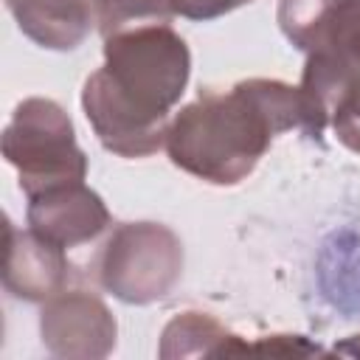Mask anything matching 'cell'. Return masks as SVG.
Masks as SVG:
<instances>
[{
  "instance_id": "1",
  "label": "cell",
  "mask_w": 360,
  "mask_h": 360,
  "mask_svg": "<svg viewBox=\"0 0 360 360\" xmlns=\"http://www.w3.org/2000/svg\"><path fill=\"white\" fill-rule=\"evenodd\" d=\"M188 76L191 51L172 25L104 37V65L82 87V110L98 143L127 160L160 152Z\"/></svg>"
},
{
  "instance_id": "2",
  "label": "cell",
  "mask_w": 360,
  "mask_h": 360,
  "mask_svg": "<svg viewBox=\"0 0 360 360\" xmlns=\"http://www.w3.org/2000/svg\"><path fill=\"white\" fill-rule=\"evenodd\" d=\"M304 129L298 87L278 79H242L231 90H200L174 112L166 155L186 174L211 186L242 183L276 135Z\"/></svg>"
},
{
  "instance_id": "3",
  "label": "cell",
  "mask_w": 360,
  "mask_h": 360,
  "mask_svg": "<svg viewBox=\"0 0 360 360\" xmlns=\"http://www.w3.org/2000/svg\"><path fill=\"white\" fill-rule=\"evenodd\" d=\"M3 158L17 169L25 197L87 177V155L76 143L70 115L53 98L42 96H31L14 107L3 129Z\"/></svg>"
},
{
  "instance_id": "4",
  "label": "cell",
  "mask_w": 360,
  "mask_h": 360,
  "mask_svg": "<svg viewBox=\"0 0 360 360\" xmlns=\"http://www.w3.org/2000/svg\"><path fill=\"white\" fill-rule=\"evenodd\" d=\"M183 242L163 222H121L107 236L96 270L101 287L124 304L163 301L183 276Z\"/></svg>"
},
{
  "instance_id": "5",
  "label": "cell",
  "mask_w": 360,
  "mask_h": 360,
  "mask_svg": "<svg viewBox=\"0 0 360 360\" xmlns=\"http://www.w3.org/2000/svg\"><path fill=\"white\" fill-rule=\"evenodd\" d=\"M298 93L304 132L321 141L329 127L346 149L360 155V62L332 53H309Z\"/></svg>"
},
{
  "instance_id": "6",
  "label": "cell",
  "mask_w": 360,
  "mask_h": 360,
  "mask_svg": "<svg viewBox=\"0 0 360 360\" xmlns=\"http://www.w3.org/2000/svg\"><path fill=\"white\" fill-rule=\"evenodd\" d=\"M42 346L65 360H101L112 354L118 323L110 307L90 290H62L39 312Z\"/></svg>"
},
{
  "instance_id": "7",
  "label": "cell",
  "mask_w": 360,
  "mask_h": 360,
  "mask_svg": "<svg viewBox=\"0 0 360 360\" xmlns=\"http://www.w3.org/2000/svg\"><path fill=\"white\" fill-rule=\"evenodd\" d=\"M278 28L298 51L360 62V0H281Z\"/></svg>"
},
{
  "instance_id": "8",
  "label": "cell",
  "mask_w": 360,
  "mask_h": 360,
  "mask_svg": "<svg viewBox=\"0 0 360 360\" xmlns=\"http://www.w3.org/2000/svg\"><path fill=\"white\" fill-rule=\"evenodd\" d=\"M25 219L34 233L59 248L87 245L110 228V211L104 200L90 186H84V180L28 194Z\"/></svg>"
},
{
  "instance_id": "9",
  "label": "cell",
  "mask_w": 360,
  "mask_h": 360,
  "mask_svg": "<svg viewBox=\"0 0 360 360\" xmlns=\"http://www.w3.org/2000/svg\"><path fill=\"white\" fill-rule=\"evenodd\" d=\"M70 281V262L65 248L42 239L39 233L20 231L6 217V259H3V287L17 301L45 304L62 292Z\"/></svg>"
},
{
  "instance_id": "10",
  "label": "cell",
  "mask_w": 360,
  "mask_h": 360,
  "mask_svg": "<svg viewBox=\"0 0 360 360\" xmlns=\"http://www.w3.org/2000/svg\"><path fill=\"white\" fill-rule=\"evenodd\" d=\"M6 8L17 28L48 51H76L96 22V0H6Z\"/></svg>"
},
{
  "instance_id": "11",
  "label": "cell",
  "mask_w": 360,
  "mask_h": 360,
  "mask_svg": "<svg viewBox=\"0 0 360 360\" xmlns=\"http://www.w3.org/2000/svg\"><path fill=\"white\" fill-rule=\"evenodd\" d=\"M250 352V343L225 329L214 315L208 312H180L174 315L160 335L158 354L163 360L174 357H228Z\"/></svg>"
},
{
  "instance_id": "12",
  "label": "cell",
  "mask_w": 360,
  "mask_h": 360,
  "mask_svg": "<svg viewBox=\"0 0 360 360\" xmlns=\"http://www.w3.org/2000/svg\"><path fill=\"white\" fill-rule=\"evenodd\" d=\"M172 17V0H96V22L101 37L143 25H169Z\"/></svg>"
},
{
  "instance_id": "13",
  "label": "cell",
  "mask_w": 360,
  "mask_h": 360,
  "mask_svg": "<svg viewBox=\"0 0 360 360\" xmlns=\"http://www.w3.org/2000/svg\"><path fill=\"white\" fill-rule=\"evenodd\" d=\"M248 3H253V0H172V8H174V14L186 17V20L208 22V20L231 14L233 8L248 6Z\"/></svg>"
},
{
  "instance_id": "14",
  "label": "cell",
  "mask_w": 360,
  "mask_h": 360,
  "mask_svg": "<svg viewBox=\"0 0 360 360\" xmlns=\"http://www.w3.org/2000/svg\"><path fill=\"white\" fill-rule=\"evenodd\" d=\"M250 352H270V354H321L323 349L309 343L301 335H273L250 343Z\"/></svg>"
},
{
  "instance_id": "15",
  "label": "cell",
  "mask_w": 360,
  "mask_h": 360,
  "mask_svg": "<svg viewBox=\"0 0 360 360\" xmlns=\"http://www.w3.org/2000/svg\"><path fill=\"white\" fill-rule=\"evenodd\" d=\"M335 354H349V357H360V335H352V338H346L343 343H338L335 349H332Z\"/></svg>"
}]
</instances>
